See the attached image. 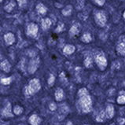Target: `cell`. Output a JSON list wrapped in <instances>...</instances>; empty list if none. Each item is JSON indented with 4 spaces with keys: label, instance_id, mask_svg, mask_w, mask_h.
Instances as JSON below:
<instances>
[{
    "label": "cell",
    "instance_id": "1f68e13d",
    "mask_svg": "<svg viewBox=\"0 0 125 125\" xmlns=\"http://www.w3.org/2000/svg\"><path fill=\"white\" fill-rule=\"evenodd\" d=\"M118 120H119V123H120V125L124 124V122H125V120H124V119H122V118L119 119Z\"/></svg>",
    "mask_w": 125,
    "mask_h": 125
},
{
    "label": "cell",
    "instance_id": "277c9868",
    "mask_svg": "<svg viewBox=\"0 0 125 125\" xmlns=\"http://www.w3.org/2000/svg\"><path fill=\"white\" fill-rule=\"evenodd\" d=\"M38 31H39V27L37 24H35L34 23H31L28 25L27 34L29 35V36L35 38L37 35Z\"/></svg>",
    "mask_w": 125,
    "mask_h": 125
},
{
    "label": "cell",
    "instance_id": "7a4b0ae2",
    "mask_svg": "<svg viewBox=\"0 0 125 125\" xmlns=\"http://www.w3.org/2000/svg\"><path fill=\"white\" fill-rule=\"evenodd\" d=\"M40 89V83L38 79H33L30 81L29 85L26 88L27 94H33Z\"/></svg>",
    "mask_w": 125,
    "mask_h": 125
},
{
    "label": "cell",
    "instance_id": "9a60e30c",
    "mask_svg": "<svg viewBox=\"0 0 125 125\" xmlns=\"http://www.w3.org/2000/svg\"><path fill=\"white\" fill-rule=\"evenodd\" d=\"M1 69L6 73H9L10 71V65L7 60H4L1 63Z\"/></svg>",
    "mask_w": 125,
    "mask_h": 125
},
{
    "label": "cell",
    "instance_id": "5b68a950",
    "mask_svg": "<svg viewBox=\"0 0 125 125\" xmlns=\"http://www.w3.org/2000/svg\"><path fill=\"white\" fill-rule=\"evenodd\" d=\"M39 64H40V60L38 58H34L30 61L29 66H28V72H29V73L32 74L36 71Z\"/></svg>",
    "mask_w": 125,
    "mask_h": 125
},
{
    "label": "cell",
    "instance_id": "2e32d148",
    "mask_svg": "<svg viewBox=\"0 0 125 125\" xmlns=\"http://www.w3.org/2000/svg\"><path fill=\"white\" fill-rule=\"evenodd\" d=\"M105 114H106V116H107L108 118H112V117L113 116V115H114V108H113V105H109L107 106L106 110H105Z\"/></svg>",
    "mask_w": 125,
    "mask_h": 125
},
{
    "label": "cell",
    "instance_id": "30bf717a",
    "mask_svg": "<svg viewBox=\"0 0 125 125\" xmlns=\"http://www.w3.org/2000/svg\"><path fill=\"white\" fill-rule=\"evenodd\" d=\"M52 24V21L51 19L49 18H45L42 21V23H41V25H42V28L43 30H47L48 28L51 26Z\"/></svg>",
    "mask_w": 125,
    "mask_h": 125
},
{
    "label": "cell",
    "instance_id": "e575fe53",
    "mask_svg": "<svg viewBox=\"0 0 125 125\" xmlns=\"http://www.w3.org/2000/svg\"><path fill=\"white\" fill-rule=\"evenodd\" d=\"M0 1H1V2H2L3 1V0H0Z\"/></svg>",
    "mask_w": 125,
    "mask_h": 125
},
{
    "label": "cell",
    "instance_id": "ffe728a7",
    "mask_svg": "<svg viewBox=\"0 0 125 125\" xmlns=\"http://www.w3.org/2000/svg\"><path fill=\"white\" fill-rule=\"evenodd\" d=\"M14 6H15V4H14L13 2H10L8 5H6V6L4 7V10H6V12L10 13V12H11L12 10H13Z\"/></svg>",
    "mask_w": 125,
    "mask_h": 125
},
{
    "label": "cell",
    "instance_id": "d6a6232c",
    "mask_svg": "<svg viewBox=\"0 0 125 125\" xmlns=\"http://www.w3.org/2000/svg\"><path fill=\"white\" fill-rule=\"evenodd\" d=\"M66 125H73V124H72V122H68Z\"/></svg>",
    "mask_w": 125,
    "mask_h": 125
},
{
    "label": "cell",
    "instance_id": "f546056e",
    "mask_svg": "<svg viewBox=\"0 0 125 125\" xmlns=\"http://www.w3.org/2000/svg\"><path fill=\"white\" fill-rule=\"evenodd\" d=\"M105 0H95V2L97 3L98 6H101L105 4Z\"/></svg>",
    "mask_w": 125,
    "mask_h": 125
},
{
    "label": "cell",
    "instance_id": "5bb4252c",
    "mask_svg": "<svg viewBox=\"0 0 125 125\" xmlns=\"http://www.w3.org/2000/svg\"><path fill=\"white\" fill-rule=\"evenodd\" d=\"M116 51L118 52V53H120L121 55L125 54V42H121L117 45Z\"/></svg>",
    "mask_w": 125,
    "mask_h": 125
},
{
    "label": "cell",
    "instance_id": "d6986e66",
    "mask_svg": "<svg viewBox=\"0 0 125 125\" xmlns=\"http://www.w3.org/2000/svg\"><path fill=\"white\" fill-rule=\"evenodd\" d=\"M81 40L83 41V42H86V43H87V42H90L92 40L91 34L90 33H84L83 35V36H82V38H81Z\"/></svg>",
    "mask_w": 125,
    "mask_h": 125
},
{
    "label": "cell",
    "instance_id": "d4e9b609",
    "mask_svg": "<svg viewBox=\"0 0 125 125\" xmlns=\"http://www.w3.org/2000/svg\"><path fill=\"white\" fill-rule=\"evenodd\" d=\"M64 27H65V25H64V24L62 23V22H60L58 24V27H57V28L55 29V31L56 32H61L63 29H64Z\"/></svg>",
    "mask_w": 125,
    "mask_h": 125
},
{
    "label": "cell",
    "instance_id": "7402d4cb",
    "mask_svg": "<svg viewBox=\"0 0 125 125\" xmlns=\"http://www.w3.org/2000/svg\"><path fill=\"white\" fill-rule=\"evenodd\" d=\"M13 112L16 115H20V114L23 112V109L21 108V106L17 105V106H15V108L13 109Z\"/></svg>",
    "mask_w": 125,
    "mask_h": 125
},
{
    "label": "cell",
    "instance_id": "603a6c76",
    "mask_svg": "<svg viewBox=\"0 0 125 125\" xmlns=\"http://www.w3.org/2000/svg\"><path fill=\"white\" fill-rule=\"evenodd\" d=\"M10 82H11V78L9 77V78H2L1 80V83L3 85H8L10 83Z\"/></svg>",
    "mask_w": 125,
    "mask_h": 125
},
{
    "label": "cell",
    "instance_id": "8fae6325",
    "mask_svg": "<svg viewBox=\"0 0 125 125\" xmlns=\"http://www.w3.org/2000/svg\"><path fill=\"white\" fill-rule=\"evenodd\" d=\"M80 31V25L78 24H76L71 27L70 30H69V34L71 36H74V35H76Z\"/></svg>",
    "mask_w": 125,
    "mask_h": 125
},
{
    "label": "cell",
    "instance_id": "f1b7e54d",
    "mask_svg": "<svg viewBox=\"0 0 125 125\" xmlns=\"http://www.w3.org/2000/svg\"><path fill=\"white\" fill-rule=\"evenodd\" d=\"M54 80H55L54 76H53V75H51V76H50V77H49V80H48V84L52 86L53 83V82H54Z\"/></svg>",
    "mask_w": 125,
    "mask_h": 125
},
{
    "label": "cell",
    "instance_id": "83f0119b",
    "mask_svg": "<svg viewBox=\"0 0 125 125\" xmlns=\"http://www.w3.org/2000/svg\"><path fill=\"white\" fill-rule=\"evenodd\" d=\"M20 7H23L27 4V0H17Z\"/></svg>",
    "mask_w": 125,
    "mask_h": 125
},
{
    "label": "cell",
    "instance_id": "484cf974",
    "mask_svg": "<svg viewBox=\"0 0 125 125\" xmlns=\"http://www.w3.org/2000/svg\"><path fill=\"white\" fill-rule=\"evenodd\" d=\"M84 6V0H77V9H82Z\"/></svg>",
    "mask_w": 125,
    "mask_h": 125
},
{
    "label": "cell",
    "instance_id": "ba28073f",
    "mask_svg": "<svg viewBox=\"0 0 125 125\" xmlns=\"http://www.w3.org/2000/svg\"><path fill=\"white\" fill-rule=\"evenodd\" d=\"M75 51H76V47H75V46L69 44V45H66L65 46V48H64V50H63V52L65 54L69 55V54H72L73 53H74Z\"/></svg>",
    "mask_w": 125,
    "mask_h": 125
},
{
    "label": "cell",
    "instance_id": "6da1fadb",
    "mask_svg": "<svg viewBox=\"0 0 125 125\" xmlns=\"http://www.w3.org/2000/svg\"><path fill=\"white\" fill-rule=\"evenodd\" d=\"M80 95V103L81 105L83 112L88 113L91 110V99L88 94L87 89L82 88L79 91Z\"/></svg>",
    "mask_w": 125,
    "mask_h": 125
},
{
    "label": "cell",
    "instance_id": "3957f363",
    "mask_svg": "<svg viewBox=\"0 0 125 125\" xmlns=\"http://www.w3.org/2000/svg\"><path fill=\"white\" fill-rule=\"evenodd\" d=\"M95 21L97 24H98L99 26L101 27H103L105 26V24L106 23V21H107V18H106V16L104 12L102 11H99L98 13H96L95 14Z\"/></svg>",
    "mask_w": 125,
    "mask_h": 125
},
{
    "label": "cell",
    "instance_id": "7c38bea8",
    "mask_svg": "<svg viewBox=\"0 0 125 125\" xmlns=\"http://www.w3.org/2000/svg\"><path fill=\"white\" fill-rule=\"evenodd\" d=\"M2 115L5 116H8V117L13 116V114L11 113V105H10V103H8L7 105L4 108V109H3Z\"/></svg>",
    "mask_w": 125,
    "mask_h": 125
},
{
    "label": "cell",
    "instance_id": "52a82bcc",
    "mask_svg": "<svg viewBox=\"0 0 125 125\" xmlns=\"http://www.w3.org/2000/svg\"><path fill=\"white\" fill-rule=\"evenodd\" d=\"M4 40L7 45H12L15 42V37L14 35L11 32H8L4 35Z\"/></svg>",
    "mask_w": 125,
    "mask_h": 125
},
{
    "label": "cell",
    "instance_id": "e0dca14e",
    "mask_svg": "<svg viewBox=\"0 0 125 125\" xmlns=\"http://www.w3.org/2000/svg\"><path fill=\"white\" fill-rule=\"evenodd\" d=\"M64 97V92L62 91V89L61 88H58L57 89V91L55 92V98L58 102H60L62 101V98Z\"/></svg>",
    "mask_w": 125,
    "mask_h": 125
},
{
    "label": "cell",
    "instance_id": "836d02e7",
    "mask_svg": "<svg viewBox=\"0 0 125 125\" xmlns=\"http://www.w3.org/2000/svg\"><path fill=\"white\" fill-rule=\"evenodd\" d=\"M123 16H124V20H125V11L124 12V15H123Z\"/></svg>",
    "mask_w": 125,
    "mask_h": 125
},
{
    "label": "cell",
    "instance_id": "cb8c5ba5",
    "mask_svg": "<svg viewBox=\"0 0 125 125\" xmlns=\"http://www.w3.org/2000/svg\"><path fill=\"white\" fill-rule=\"evenodd\" d=\"M91 63H92V59H91V58H90V57H87V58H86L84 61V65L86 67H87V68L91 66Z\"/></svg>",
    "mask_w": 125,
    "mask_h": 125
},
{
    "label": "cell",
    "instance_id": "8992f818",
    "mask_svg": "<svg viewBox=\"0 0 125 125\" xmlns=\"http://www.w3.org/2000/svg\"><path fill=\"white\" fill-rule=\"evenodd\" d=\"M96 63L101 68V69H104L107 65V60L104 56H98L96 58Z\"/></svg>",
    "mask_w": 125,
    "mask_h": 125
},
{
    "label": "cell",
    "instance_id": "4dcf8cb0",
    "mask_svg": "<svg viewBox=\"0 0 125 125\" xmlns=\"http://www.w3.org/2000/svg\"><path fill=\"white\" fill-rule=\"evenodd\" d=\"M49 108H50V109H51V110H52V111H53V110H55V109H56L57 105H55V103H51V104H50Z\"/></svg>",
    "mask_w": 125,
    "mask_h": 125
},
{
    "label": "cell",
    "instance_id": "44dd1931",
    "mask_svg": "<svg viewBox=\"0 0 125 125\" xmlns=\"http://www.w3.org/2000/svg\"><path fill=\"white\" fill-rule=\"evenodd\" d=\"M105 115H106V114L103 111H102L98 114V116H97V120L98 121V122H102V121L104 120L105 118Z\"/></svg>",
    "mask_w": 125,
    "mask_h": 125
},
{
    "label": "cell",
    "instance_id": "4316f807",
    "mask_svg": "<svg viewBox=\"0 0 125 125\" xmlns=\"http://www.w3.org/2000/svg\"><path fill=\"white\" fill-rule=\"evenodd\" d=\"M117 102H118L119 104H124L125 103V96H124V95L119 96L118 98H117Z\"/></svg>",
    "mask_w": 125,
    "mask_h": 125
},
{
    "label": "cell",
    "instance_id": "4fadbf2b",
    "mask_svg": "<svg viewBox=\"0 0 125 125\" xmlns=\"http://www.w3.org/2000/svg\"><path fill=\"white\" fill-rule=\"evenodd\" d=\"M36 10L40 14L44 15V14H46V11H47V8H46L42 3H39V4L36 6Z\"/></svg>",
    "mask_w": 125,
    "mask_h": 125
},
{
    "label": "cell",
    "instance_id": "ac0fdd59",
    "mask_svg": "<svg viewBox=\"0 0 125 125\" xmlns=\"http://www.w3.org/2000/svg\"><path fill=\"white\" fill-rule=\"evenodd\" d=\"M72 11H73V6L69 5V6H65V8L62 10V13L64 16H70L71 13H72Z\"/></svg>",
    "mask_w": 125,
    "mask_h": 125
},
{
    "label": "cell",
    "instance_id": "9c48e42d",
    "mask_svg": "<svg viewBox=\"0 0 125 125\" xmlns=\"http://www.w3.org/2000/svg\"><path fill=\"white\" fill-rule=\"evenodd\" d=\"M40 122H41L40 118L37 115H35V114H34V115L30 116V118H29V123L31 125H40Z\"/></svg>",
    "mask_w": 125,
    "mask_h": 125
}]
</instances>
